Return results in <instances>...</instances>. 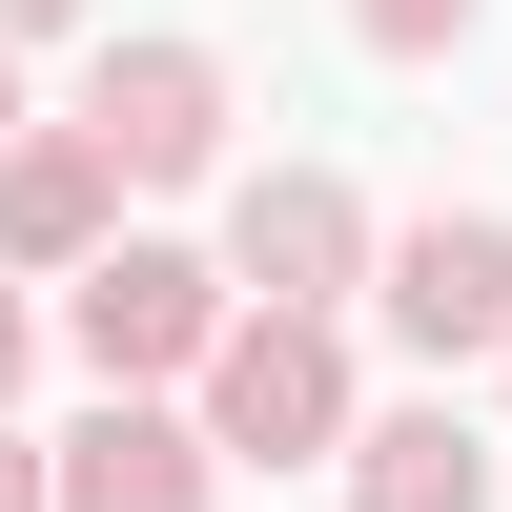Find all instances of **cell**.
Returning <instances> with one entry per match:
<instances>
[{
  "instance_id": "cell-1",
  "label": "cell",
  "mask_w": 512,
  "mask_h": 512,
  "mask_svg": "<svg viewBox=\"0 0 512 512\" xmlns=\"http://www.w3.org/2000/svg\"><path fill=\"white\" fill-rule=\"evenodd\" d=\"M205 431H226V472H349V431H369L349 308H246L205 349Z\"/></svg>"
},
{
  "instance_id": "cell-2",
  "label": "cell",
  "mask_w": 512,
  "mask_h": 512,
  "mask_svg": "<svg viewBox=\"0 0 512 512\" xmlns=\"http://www.w3.org/2000/svg\"><path fill=\"white\" fill-rule=\"evenodd\" d=\"M246 328V267L226 246H164V226H123L103 267L62 287V349H82V390H205V349Z\"/></svg>"
},
{
  "instance_id": "cell-3",
  "label": "cell",
  "mask_w": 512,
  "mask_h": 512,
  "mask_svg": "<svg viewBox=\"0 0 512 512\" xmlns=\"http://www.w3.org/2000/svg\"><path fill=\"white\" fill-rule=\"evenodd\" d=\"M226 267H246V308H369L390 226L349 164H226Z\"/></svg>"
},
{
  "instance_id": "cell-4",
  "label": "cell",
  "mask_w": 512,
  "mask_h": 512,
  "mask_svg": "<svg viewBox=\"0 0 512 512\" xmlns=\"http://www.w3.org/2000/svg\"><path fill=\"white\" fill-rule=\"evenodd\" d=\"M369 328H390L410 369H512V205H431V226H390Z\"/></svg>"
},
{
  "instance_id": "cell-5",
  "label": "cell",
  "mask_w": 512,
  "mask_h": 512,
  "mask_svg": "<svg viewBox=\"0 0 512 512\" xmlns=\"http://www.w3.org/2000/svg\"><path fill=\"white\" fill-rule=\"evenodd\" d=\"M82 123H103L123 144V185H226V62H205L185 21H144V41H103V62H82Z\"/></svg>"
},
{
  "instance_id": "cell-6",
  "label": "cell",
  "mask_w": 512,
  "mask_h": 512,
  "mask_svg": "<svg viewBox=\"0 0 512 512\" xmlns=\"http://www.w3.org/2000/svg\"><path fill=\"white\" fill-rule=\"evenodd\" d=\"M62 512H226L205 390H82L62 410Z\"/></svg>"
},
{
  "instance_id": "cell-7",
  "label": "cell",
  "mask_w": 512,
  "mask_h": 512,
  "mask_svg": "<svg viewBox=\"0 0 512 512\" xmlns=\"http://www.w3.org/2000/svg\"><path fill=\"white\" fill-rule=\"evenodd\" d=\"M103 246H123V144H103V123L62 103V123H21V144H0V267L82 287Z\"/></svg>"
},
{
  "instance_id": "cell-8",
  "label": "cell",
  "mask_w": 512,
  "mask_h": 512,
  "mask_svg": "<svg viewBox=\"0 0 512 512\" xmlns=\"http://www.w3.org/2000/svg\"><path fill=\"white\" fill-rule=\"evenodd\" d=\"M328 492H349V512H492V431H472L451 390H410V410H369V431H349V472H328Z\"/></svg>"
},
{
  "instance_id": "cell-9",
  "label": "cell",
  "mask_w": 512,
  "mask_h": 512,
  "mask_svg": "<svg viewBox=\"0 0 512 512\" xmlns=\"http://www.w3.org/2000/svg\"><path fill=\"white\" fill-rule=\"evenodd\" d=\"M472 21H492V0H349V41H369V62H451Z\"/></svg>"
},
{
  "instance_id": "cell-10",
  "label": "cell",
  "mask_w": 512,
  "mask_h": 512,
  "mask_svg": "<svg viewBox=\"0 0 512 512\" xmlns=\"http://www.w3.org/2000/svg\"><path fill=\"white\" fill-rule=\"evenodd\" d=\"M41 390V267H0V410Z\"/></svg>"
},
{
  "instance_id": "cell-11",
  "label": "cell",
  "mask_w": 512,
  "mask_h": 512,
  "mask_svg": "<svg viewBox=\"0 0 512 512\" xmlns=\"http://www.w3.org/2000/svg\"><path fill=\"white\" fill-rule=\"evenodd\" d=\"M0 512H62V431H21V410H0Z\"/></svg>"
},
{
  "instance_id": "cell-12",
  "label": "cell",
  "mask_w": 512,
  "mask_h": 512,
  "mask_svg": "<svg viewBox=\"0 0 512 512\" xmlns=\"http://www.w3.org/2000/svg\"><path fill=\"white\" fill-rule=\"evenodd\" d=\"M62 21H82V0H0V41H62Z\"/></svg>"
},
{
  "instance_id": "cell-13",
  "label": "cell",
  "mask_w": 512,
  "mask_h": 512,
  "mask_svg": "<svg viewBox=\"0 0 512 512\" xmlns=\"http://www.w3.org/2000/svg\"><path fill=\"white\" fill-rule=\"evenodd\" d=\"M21 123H41V103H21V41H0V144H21Z\"/></svg>"
}]
</instances>
